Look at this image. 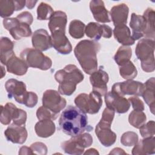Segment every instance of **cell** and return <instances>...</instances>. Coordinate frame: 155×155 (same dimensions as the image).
Returning <instances> with one entry per match:
<instances>
[{
  "mask_svg": "<svg viewBox=\"0 0 155 155\" xmlns=\"http://www.w3.org/2000/svg\"><path fill=\"white\" fill-rule=\"evenodd\" d=\"M90 8L96 21L102 23L111 22L110 12L106 9L104 1L93 0L90 2Z\"/></svg>",
  "mask_w": 155,
  "mask_h": 155,
  "instance_id": "19",
  "label": "cell"
},
{
  "mask_svg": "<svg viewBox=\"0 0 155 155\" xmlns=\"http://www.w3.org/2000/svg\"><path fill=\"white\" fill-rule=\"evenodd\" d=\"M155 123L154 120H150L147 124H144L139 128L140 134L142 137H151L154 135Z\"/></svg>",
  "mask_w": 155,
  "mask_h": 155,
  "instance_id": "40",
  "label": "cell"
},
{
  "mask_svg": "<svg viewBox=\"0 0 155 155\" xmlns=\"http://www.w3.org/2000/svg\"><path fill=\"white\" fill-rule=\"evenodd\" d=\"M36 2H37V1H26V6L28 8L31 9L35 7Z\"/></svg>",
  "mask_w": 155,
  "mask_h": 155,
  "instance_id": "47",
  "label": "cell"
},
{
  "mask_svg": "<svg viewBox=\"0 0 155 155\" xmlns=\"http://www.w3.org/2000/svg\"><path fill=\"white\" fill-rule=\"evenodd\" d=\"M120 75L125 79L133 80L137 74V70L133 63L129 61L119 66Z\"/></svg>",
  "mask_w": 155,
  "mask_h": 155,
  "instance_id": "32",
  "label": "cell"
},
{
  "mask_svg": "<svg viewBox=\"0 0 155 155\" xmlns=\"http://www.w3.org/2000/svg\"><path fill=\"white\" fill-rule=\"evenodd\" d=\"M130 103L131 104L134 110L143 111L144 110V104L143 102L136 96L130 97L128 99Z\"/></svg>",
  "mask_w": 155,
  "mask_h": 155,
  "instance_id": "43",
  "label": "cell"
},
{
  "mask_svg": "<svg viewBox=\"0 0 155 155\" xmlns=\"http://www.w3.org/2000/svg\"><path fill=\"white\" fill-rule=\"evenodd\" d=\"M4 135L8 141L13 143L22 144L27 138V131L24 125L12 124L4 131Z\"/></svg>",
  "mask_w": 155,
  "mask_h": 155,
  "instance_id": "16",
  "label": "cell"
},
{
  "mask_svg": "<svg viewBox=\"0 0 155 155\" xmlns=\"http://www.w3.org/2000/svg\"><path fill=\"white\" fill-rule=\"evenodd\" d=\"M16 18L19 21V22L22 23L27 24L29 25H30L32 24L33 21V16L28 12H22L16 16Z\"/></svg>",
  "mask_w": 155,
  "mask_h": 155,
  "instance_id": "44",
  "label": "cell"
},
{
  "mask_svg": "<svg viewBox=\"0 0 155 155\" xmlns=\"http://www.w3.org/2000/svg\"><path fill=\"white\" fill-rule=\"evenodd\" d=\"M65 33L64 31H57L51 33V35L53 47L62 54H69L72 51L71 43Z\"/></svg>",
  "mask_w": 155,
  "mask_h": 155,
  "instance_id": "18",
  "label": "cell"
},
{
  "mask_svg": "<svg viewBox=\"0 0 155 155\" xmlns=\"http://www.w3.org/2000/svg\"><path fill=\"white\" fill-rule=\"evenodd\" d=\"M147 120L145 114L143 111L133 110L129 114V123L136 128H139L142 127Z\"/></svg>",
  "mask_w": 155,
  "mask_h": 155,
  "instance_id": "33",
  "label": "cell"
},
{
  "mask_svg": "<svg viewBox=\"0 0 155 155\" xmlns=\"http://www.w3.org/2000/svg\"><path fill=\"white\" fill-rule=\"evenodd\" d=\"M20 56L30 67L47 70L52 65L51 59L36 48H27L21 52Z\"/></svg>",
  "mask_w": 155,
  "mask_h": 155,
  "instance_id": "5",
  "label": "cell"
},
{
  "mask_svg": "<svg viewBox=\"0 0 155 155\" xmlns=\"http://www.w3.org/2000/svg\"><path fill=\"white\" fill-rule=\"evenodd\" d=\"M154 82L155 79L154 77L148 79L144 84L145 90L142 94L146 104L150 107V111L153 114H154Z\"/></svg>",
  "mask_w": 155,
  "mask_h": 155,
  "instance_id": "27",
  "label": "cell"
},
{
  "mask_svg": "<svg viewBox=\"0 0 155 155\" xmlns=\"http://www.w3.org/2000/svg\"><path fill=\"white\" fill-rule=\"evenodd\" d=\"M12 103H7L5 106L1 105V113L0 121L4 125H8L10 123L12 119Z\"/></svg>",
  "mask_w": 155,
  "mask_h": 155,
  "instance_id": "38",
  "label": "cell"
},
{
  "mask_svg": "<svg viewBox=\"0 0 155 155\" xmlns=\"http://www.w3.org/2000/svg\"><path fill=\"white\" fill-rule=\"evenodd\" d=\"M76 107L85 113L94 114L99 111L102 105L101 96L93 91L89 94L81 93L74 99Z\"/></svg>",
  "mask_w": 155,
  "mask_h": 155,
  "instance_id": "6",
  "label": "cell"
},
{
  "mask_svg": "<svg viewBox=\"0 0 155 155\" xmlns=\"http://www.w3.org/2000/svg\"><path fill=\"white\" fill-rule=\"evenodd\" d=\"M85 33L88 38L98 41L101 37L105 38H110L112 36L111 28L105 24H100L97 22H91L85 27Z\"/></svg>",
  "mask_w": 155,
  "mask_h": 155,
  "instance_id": "15",
  "label": "cell"
},
{
  "mask_svg": "<svg viewBox=\"0 0 155 155\" xmlns=\"http://www.w3.org/2000/svg\"><path fill=\"white\" fill-rule=\"evenodd\" d=\"M144 90V84L139 81L127 80L114 84L112 87L111 91L122 96L124 95L142 96Z\"/></svg>",
  "mask_w": 155,
  "mask_h": 155,
  "instance_id": "9",
  "label": "cell"
},
{
  "mask_svg": "<svg viewBox=\"0 0 155 155\" xmlns=\"http://www.w3.org/2000/svg\"><path fill=\"white\" fill-rule=\"evenodd\" d=\"M138 142L137 134L133 131H127L124 133L120 138L121 143L127 147L134 145Z\"/></svg>",
  "mask_w": 155,
  "mask_h": 155,
  "instance_id": "39",
  "label": "cell"
},
{
  "mask_svg": "<svg viewBox=\"0 0 155 155\" xmlns=\"http://www.w3.org/2000/svg\"><path fill=\"white\" fill-rule=\"evenodd\" d=\"M114 38L123 45L128 46L134 44V40L131 36L129 28L126 25L115 27L113 30Z\"/></svg>",
  "mask_w": 155,
  "mask_h": 155,
  "instance_id": "25",
  "label": "cell"
},
{
  "mask_svg": "<svg viewBox=\"0 0 155 155\" xmlns=\"http://www.w3.org/2000/svg\"><path fill=\"white\" fill-rule=\"evenodd\" d=\"M53 12V9L49 4L41 2L37 8V19L38 20L50 19Z\"/></svg>",
  "mask_w": 155,
  "mask_h": 155,
  "instance_id": "36",
  "label": "cell"
},
{
  "mask_svg": "<svg viewBox=\"0 0 155 155\" xmlns=\"http://www.w3.org/2000/svg\"><path fill=\"white\" fill-rule=\"evenodd\" d=\"M5 65L7 71L17 76L24 75L28 67L23 59L17 57L15 54L7 61Z\"/></svg>",
  "mask_w": 155,
  "mask_h": 155,
  "instance_id": "24",
  "label": "cell"
},
{
  "mask_svg": "<svg viewBox=\"0 0 155 155\" xmlns=\"http://www.w3.org/2000/svg\"><path fill=\"white\" fill-rule=\"evenodd\" d=\"M143 16L145 18L147 22V28L143 36L145 38L154 40L155 12L154 10L151 8H148L144 12Z\"/></svg>",
  "mask_w": 155,
  "mask_h": 155,
  "instance_id": "29",
  "label": "cell"
},
{
  "mask_svg": "<svg viewBox=\"0 0 155 155\" xmlns=\"http://www.w3.org/2000/svg\"><path fill=\"white\" fill-rule=\"evenodd\" d=\"M33 154L44 155L47 153V147L42 142H35L30 147Z\"/></svg>",
  "mask_w": 155,
  "mask_h": 155,
  "instance_id": "41",
  "label": "cell"
},
{
  "mask_svg": "<svg viewBox=\"0 0 155 155\" xmlns=\"http://www.w3.org/2000/svg\"><path fill=\"white\" fill-rule=\"evenodd\" d=\"M33 47L40 50L41 51H45L53 47L51 38L45 29H38L36 30L31 38Z\"/></svg>",
  "mask_w": 155,
  "mask_h": 155,
  "instance_id": "17",
  "label": "cell"
},
{
  "mask_svg": "<svg viewBox=\"0 0 155 155\" xmlns=\"http://www.w3.org/2000/svg\"><path fill=\"white\" fill-rule=\"evenodd\" d=\"M84 154H99V153L94 148H90L88 149L84 153Z\"/></svg>",
  "mask_w": 155,
  "mask_h": 155,
  "instance_id": "48",
  "label": "cell"
},
{
  "mask_svg": "<svg viewBox=\"0 0 155 155\" xmlns=\"http://www.w3.org/2000/svg\"><path fill=\"white\" fill-rule=\"evenodd\" d=\"M109 77L107 73L101 67L90 74V81L93 87V91L99 93L101 96L107 93V83Z\"/></svg>",
  "mask_w": 155,
  "mask_h": 155,
  "instance_id": "14",
  "label": "cell"
},
{
  "mask_svg": "<svg viewBox=\"0 0 155 155\" xmlns=\"http://www.w3.org/2000/svg\"><path fill=\"white\" fill-rule=\"evenodd\" d=\"M132 56V50L128 46L122 45L119 47L116 51L114 59L116 64L120 66L128 62Z\"/></svg>",
  "mask_w": 155,
  "mask_h": 155,
  "instance_id": "30",
  "label": "cell"
},
{
  "mask_svg": "<svg viewBox=\"0 0 155 155\" xmlns=\"http://www.w3.org/2000/svg\"><path fill=\"white\" fill-rule=\"evenodd\" d=\"M85 30V25L82 21L74 19L69 25V34L74 39H81L84 37Z\"/></svg>",
  "mask_w": 155,
  "mask_h": 155,
  "instance_id": "31",
  "label": "cell"
},
{
  "mask_svg": "<svg viewBox=\"0 0 155 155\" xmlns=\"http://www.w3.org/2000/svg\"><path fill=\"white\" fill-rule=\"evenodd\" d=\"M130 26L132 29L131 37L134 41L139 39L144 36L147 28V22L143 16L133 13L131 16Z\"/></svg>",
  "mask_w": 155,
  "mask_h": 155,
  "instance_id": "20",
  "label": "cell"
},
{
  "mask_svg": "<svg viewBox=\"0 0 155 155\" xmlns=\"http://www.w3.org/2000/svg\"><path fill=\"white\" fill-rule=\"evenodd\" d=\"M5 88L8 93V98L13 97L17 102L24 104L28 93L24 82L15 79H10L5 82Z\"/></svg>",
  "mask_w": 155,
  "mask_h": 155,
  "instance_id": "11",
  "label": "cell"
},
{
  "mask_svg": "<svg viewBox=\"0 0 155 155\" xmlns=\"http://www.w3.org/2000/svg\"><path fill=\"white\" fill-rule=\"evenodd\" d=\"M110 154H127V153L120 148H114L110 153Z\"/></svg>",
  "mask_w": 155,
  "mask_h": 155,
  "instance_id": "46",
  "label": "cell"
},
{
  "mask_svg": "<svg viewBox=\"0 0 155 155\" xmlns=\"http://www.w3.org/2000/svg\"><path fill=\"white\" fill-rule=\"evenodd\" d=\"M54 123L51 119H43L38 122L35 126L36 134L41 137L46 138L51 136L55 132Z\"/></svg>",
  "mask_w": 155,
  "mask_h": 155,
  "instance_id": "26",
  "label": "cell"
},
{
  "mask_svg": "<svg viewBox=\"0 0 155 155\" xmlns=\"http://www.w3.org/2000/svg\"><path fill=\"white\" fill-rule=\"evenodd\" d=\"M1 70H2V74H1V78H2L3 76H4V75H5V70L3 71V70H4V67H2V65H1Z\"/></svg>",
  "mask_w": 155,
  "mask_h": 155,
  "instance_id": "49",
  "label": "cell"
},
{
  "mask_svg": "<svg viewBox=\"0 0 155 155\" xmlns=\"http://www.w3.org/2000/svg\"><path fill=\"white\" fill-rule=\"evenodd\" d=\"M111 124L100 120L96 125L95 133L100 142L105 147H110L116 140V134L111 130Z\"/></svg>",
  "mask_w": 155,
  "mask_h": 155,
  "instance_id": "13",
  "label": "cell"
},
{
  "mask_svg": "<svg viewBox=\"0 0 155 155\" xmlns=\"http://www.w3.org/2000/svg\"><path fill=\"white\" fill-rule=\"evenodd\" d=\"M59 125L62 132L71 137L93 130V127L88 124V117L85 113L72 105L68 106L62 111L59 120Z\"/></svg>",
  "mask_w": 155,
  "mask_h": 155,
  "instance_id": "1",
  "label": "cell"
},
{
  "mask_svg": "<svg viewBox=\"0 0 155 155\" xmlns=\"http://www.w3.org/2000/svg\"><path fill=\"white\" fill-rule=\"evenodd\" d=\"M93 143V137L89 133H82L71 137L68 140L62 143L61 147L65 153L80 155L84 153V149L89 147Z\"/></svg>",
  "mask_w": 155,
  "mask_h": 155,
  "instance_id": "7",
  "label": "cell"
},
{
  "mask_svg": "<svg viewBox=\"0 0 155 155\" xmlns=\"http://www.w3.org/2000/svg\"><path fill=\"white\" fill-rule=\"evenodd\" d=\"M19 154H33V153L30 148L24 146L19 149Z\"/></svg>",
  "mask_w": 155,
  "mask_h": 155,
  "instance_id": "45",
  "label": "cell"
},
{
  "mask_svg": "<svg viewBox=\"0 0 155 155\" xmlns=\"http://www.w3.org/2000/svg\"><path fill=\"white\" fill-rule=\"evenodd\" d=\"M58 114L44 106L40 107L36 111V116L39 120L43 119L55 120L57 119Z\"/></svg>",
  "mask_w": 155,
  "mask_h": 155,
  "instance_id": "37",
  "label": "cell"
},
{
  "mask_svg": "<svg viewBox=\"0 0 155 155\" xmlns=\"http://www.w3.org/2000/svg\"><path fill=\"white\" fill-rule=\"evenodd\" d=\"M13 42L7 37H2L0 41V61L2 64L6 65L7 61L14 54Z\"/></svg>",
  "mask_w": 155,
  "mask_h": 155,
  "instance_id": "28",
  "label": "cell"
},
{
  "mask_svg": "<svg viewBox=\"0 0 155 155\" xmlns=\"http://www.w3.org/2000/svg\"><path fill=\"white\" fill-rule=\"evenodd\" d=\"M67 22V16L65 13L62 11L54 12L48 24L51 33L57 31L65 32Z\"/></svg>",
  "mask_w": 155,
  "mask_h": 155,
  "instance_id": "23",
  "label": "cell"
},
{
  "mask_svg": "<svg viewBox=\"0 0 155 155\" xmlns=\"http://www.w3.org/2000/svg\"><path fill=\"white\" fill-rule=\"evenodd\" d=\"M128 12V7L124 3L116 5L111 8L110 15L114 27L126 25Z\"/></svg>",
  "mask_w": 155,
  "mask_h": 155,
  "instance_id": "21",
  "label": "cell"
},
{
  "mask_svg": "<svg viewBox=\"0 0 155 155\" xmlns=\"http://www.w3.org/2000/svg\"><path fill=\"white\" fill-rule=\"evenodd\" d=\"M101 45L96 41H81L74 49V55L84 71L91 74L97 70V54Z\"/></svg>",
  "mask_w": 155,
  "mask_h": 155,
  "instance_id": "2",
  "label": "cell"
},
{
  "mask_svg": "<svg viewBox=\"0 0 155 155\" xmlns=\"http://www.w3.org/2000/svg\"><path fill=\"white\" fill-rule=\"evenodd\" d=\"M16 11L15 1L1 0L0 1V16L2 18H7Z\"/></svg>",
  "mask_w": 155,
  "mask_h": 155,
  "instance_id": "34",
  "label": "cell"
},
{
  "mask_svg": "<svg viewBox=\"0 0 155 155\" xmlns=\"http://www.w3.org/2000/svg\"><path fill=\"white\" fill-rule=\"evenodd\" d=\"M54 78L59 83L58 92L61 94L70 96L76 90V85L84 80V76L75 65L69 64L57 71Z\"/></svg>",
  "mask_w": 155,
  "mask_h": 155,
  "instance_id": "3",
  "label": "cell"
},
{
  "mask_svg": "<svg viewBox=\"0 0 155 155\" xmlns=\"http://www.w3.org/2000/svg\"><path fill=\"white\" fill-rule=\"evenodd\" d=\"M105 102L107 108L120 114L127 112L130 107L127 99L111 91L105 94Z\"/></svg>",
  "mask_w": 155,
  "mask_h": 155,
  "instance_id": "12",
  "label": "cell"
},
{
  "mask_svg": "<svg viewBox=\"0 0 155 155\" xmlns=\"http://www.w3.org/2000/svg\"><path fill=\"white\" fill-rule=\"evenodd\" d=\"M154 40L150 39H140L135 49L136 55L141 62L142 69L145 72L154 70Z\"/></svg>",
  "mask_w": 155,
  "mask_h": 155,
  "instance_id": "4",
  "label": "cell"
},
{
  "mask_svg": "<svg viewBox=\"0 0 155 155\" xmlns=\"http://www.w3.org/2000/svg\"><path fill=\"white\" fill-rule=\"evenodd\" d=\"M42 102L44 107L58 114L67 104L65 99L61 97L58 91L53 90H47L44 93Z\"/></svg>",
  "mask_w": 155,
  "mask_h": 155,
  "instance_id": "10",
  "label": "cell"
},
{
  "mask_svg": "<svg viewBox=\"0 0 155 155\" xmlns=\"http://www.w3.org/2000/svg\"><path fill=\"white\" fill-rule=\"evenodd\" d=\"M38 96L37 94L32 91H28L27 94L25 98L24 104L29 108L35 107L38 102Z\"/></svg>",
  "mask_w": 155,
  "mask_h": 155,
  "instance_id": "42",
  "label": "cell"
},
{
  "mask_svg": "<svg viewBox=\"0 0 155 155\" xmlns=\"http://www.w3.org/2000/svg\"><path fill=\"white\" fill-rule=\"evenodd\" d=\"M155 153L154 136L145 137L138 141L132 150V154L142 155L151 154Z\"/></svg>",
  "mask_w": 155,
  "mask_h": 155,
  "instance_id": "22",
  "label": "cell"
},
{
  "mask_svg": "<svg viewBox=\"0 0 155 155\" xmlns=\"http://www.w3.org/2000/svg\"><path fill=\"white\" fill-rule=\"evenodd\" d=\"M3 25L15 40L29 37L32 34L30 25L19 22L16 18H5L3 20Z\"/></svg>",
  "mask_w": 155,
  "mask_h": 155,
  "instance_id": "8",
  "label": "cell"
},
{
  "mask_svg": "<svg viewBox=\"0 0 155 155\" xmlns=\"http://www.w3.org/2000/svg\"><path fill=\"white\" fill-rule=\"evenodd\" d=\"M12 119L14 124L19 125H24L27 120V113L24 110L18 108L12 104Z\"/></svg>",
  "mask_w": 155,
  "mask_h": 155,
  "instance_id": "35",
  "label": "cell"
}]
</instances>
